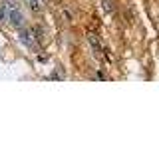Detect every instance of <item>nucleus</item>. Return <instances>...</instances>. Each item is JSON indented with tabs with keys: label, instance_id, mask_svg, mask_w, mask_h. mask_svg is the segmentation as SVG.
<instances>
[{
	"label": "nucleus",
	"instance_id": "1",
	"mask_svg": "<svg viewBox=\"0 0 159 149\" xmlns=\"http://www.w3.org/2000/svg\"><path fill=\"white\" fill-rule=\"evenodd\" d=\"M18 38H20V42H22L26 48H30V50H38V48H40L32 30H30V32H28V30H20V36H18Z\"/></svg>",
	"mask_w": 159,
	"mask_h": 149
},
{
	"label": "nucleus",
	"instance_id": "2",
	"mask_svg": "<svg viewBox=\"0 0 159 149\" xmlns=\"http://www.w3.org/2000/svg\"><path fill=\"white\" fill-rule=\"evenodd\" d=\"M8 20H10V26H14V28H18V30L24 26V22H26L24 14L20 12L18 8H12V10H10V14H8Z\"/></svg>",
	"mask_w": 159,
	"mask_h": 149
},
{
	"label": "nucleus",
	"instance_id": "3",
	"mask_svg": "<svg viewBox=\"0 0 159 149\" xmlns=\"http://www.w3.org/2000/svg\"><path fill=\"white\" fill-rule=\"evenodd\" d=\"M89 44H92V48H93V52H96V54H99V52H102V46H99V42H98V38L96 36H93V34H89Z\"/></svg>",
	"mask_w": 159,
	"mask_h": 149
},
{
	"label": "nucleus",
	"instance_id": "4",
	"mask_svg": "<svg viewBox=\"0 0 159 149\" xmlns=\"http://www.w3.org/2000/svg\"><path fill=\"white\" fill-rule=\"evenodd\" d=\"M103 10L106 12H116V2L113 0H103Z\"/></svg>",
	"mask_w": 159,
	"mask_h": 149
},
{
	"label": "nucleus",
	"instance_id": "5",
	"mask_svg": "<svg viewBox=\"0 0 159 149\" xmlns=\"http://www.w3.org/2000/svg\"><path fill=\"white\" fill-rule=\"evenodd\" d=\"M28 6H30V10H34V12H40V10H42V4H40L38 0H28Z\"/></svg>",
	"mask_w": 159,
	"mask_h": 149
},
{
	"label": "nucleus",
	"instance_id": "6",
	"mask_svg": "<svg viewBox=\"0 0 159 149\" xmlns=\"http://www.w3.org/2000/svg\"><path fill=\"white\" fill-rule=\"evenodd\" d=\"M6 20V10H4V6H0V24Z\"/></svg>",
	"mask_w": 159,
	"mask_h": 149
},
{
	"label": "nucleus",
	"instance_id": "7",
	"mask_svg": "<svg viewBox=\"0 0 159 149\" xmlns=\"http://www.w3.org/2000/svg\"><path fill=\"white\" fill-rule=\"evenodd\" d=\"M10 8H18V0H6Z\"/></svg>",
	"mask_w": 159,
	"mask_h": 149
}]
</instances>
